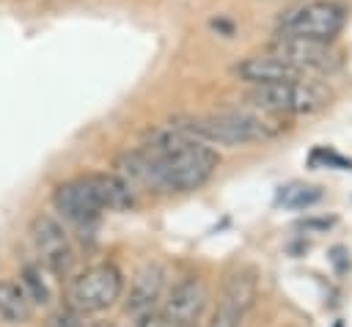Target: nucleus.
Returning a JSON list of instances; mask_svg holds the SVG:
<instances>
[{
    "mask_svg": "<svg viewBox=\"0 0 352 327\" xmlns=\"http://www.w3.org/2000/svg\"><path fill=\"white\" fill-rule=\"evenodd\" d=\"M33 300L22 289V283L14 280H0V319L11 324H22L33 316Z\"/></svg>",
    "mask_w": 352,
    "mask_h": 327,
    "instance_id": "13",
    "label": "nucleus"
},
{
    "mask_svg": "<svg viewBox=\"0 0 352 327\" xmlns=\"http://www.w3.org/2000/svg\"><path fill=\"white\" fill-rule=\"evenodd\" d=\"M22 289L28 291V297L33 300V305H47L50 302V289L44 283V272L41 267L30 264L22 269Z\"/></svg>",
    "mask_w": 352,
    "mask_h": 327,
    "instance_id": "15",
    "label": "nucleus"
},
{
    "mask_svg": "<svg viewBox=\"0 0 352 327\" xmlns=\"http://www.w3.org/2000/svg\"><path fill=\"white\" fill-rule=\"evenodd\" d=\"M206 308V286L201 278H182L160 311V316L173 327H192Z\"/></svg>",
    "mask_w": 352,
    "mask_h": 327,
    "instance_id": "9",
    "label": "nucleus"
},
{
    "mask_svg": "<svg viewBox=\"0 0 352 327\" xmlns=\"http://www.w3.org/2000/svg\"><path fill=\"white\" fill-rule=\"evenodd\" d=\"M165 289V269L160 264H146L135 272L132 286H129V300H126V313L132 316H148L154 313V305L160 302Z\"/></svg>",
    "mask_w": 352,
    "mask_h": 327,
    "instance_id": "10",
    "label": "nucleus"
},
{
    "mask_svg": "<svg viewBox=\"0 0 352 327\" xmlns=\"http://www.w3.org/2000/svg\"><path fill=\"white\" fill-rule=\"evenodd\" d=\"M330 102V93L305 80H280L267 85H253L248 104L270 115H308L322 110Z\"/></svg>",
    "mask_w": 352,
    "mask_h": 327,
    "instance_id": "3",
    "label": "nucleus"
},
{
    "mask_svg": "<svg viewBox=\"0 0 352 327\" xmlns=\"http://www.w3.org/2000/svg\"><path fill=\"white\" fill-rule=\"evenodd\" d=\"M234 74L250 85H267V82H280V80H300V71L289 63H283L278 55H253L242 60Z\"/></svg>",
    "mask_w": 352,
    "mask_h": 327,
    "instance_id": "11",
    "label": "nucleus"
},
{
    "mask_svg": "<svg viewBox=\"0 0 352 327\" xmlns=\"http://www.w3.org/2000/svg\"><path fill=\"white\" fill-rule=\"evenodd\" d=\"M170 126L217 146H248V143H264L280 135V126L258 113H214V115H190L176 118Z\"/></svg>",
    "mask_w": 352,
    "mask_h": 327,
    "instance_id": "2",
    "label": "nucleus"
},
{
    "mask_svg": "<svg viewBox=\"0 0 352 327\" xmlns=\"http://www.w3.org/2000/svg\"><path fill=\"white\" fill-rule=\"evenodd\" d=\"M148 157L157 192H190L209 181L220 157L204 140L168 126L154 129L148 140L140 146Z\"/></svg>",
    "mask_w": 352,
    "mask_h": 327,
    "instance_id": "1",
    "label": "nucleus"
},
{
    "mask_svg": "<svg viewBox=\"0 0 352 327\" xmlns=\"http://www.w3.org/2000/svg\"><path fill=\"white\" fill-rule=\"evenodd\" d=\"M52 206H55V212H60L66 220L80 223V225L96 220V217L104 212L99 173L80 176V179H72V181L58 184L55 192H52Z\"/></svg>",
    "mask_w": 352,
    "mask_h": 327,
    "instance_id": "6",
    "label": "nucleus"
},
{
    "mask_svg": "<svg viewBox=\"0 0 352 327\" xmlns=\"http://www.w3.org/2000/svg\"><path fill=\"white\" fill-rule=\"evenodd\" d=\"M258 297V280H256V272L253 269H239L234 272L226 286H223V300H220V308H228L239 316H245L253 302Z\"/></svg>",
    "mask_w": 352,
    "mask_h": 327,
    "instance_id": "12",
    "label": "nucleus"
},
{
    "mask_svg": "<svg viewBox=\"0 0 352 327\" xmlns=\"http://www.w3.org/2000/svg\"><path fill=\"white\" fill-rule=\"evenodd\" d=\"M344 8L338 3L314 0L300 8H292L278 22V36H300L314 41H333L344 27Z\"/></svg>",
    "mask_w": 352,
    "mask_h": 327,
    "instance_id": "5",
    "label": "nucleus"
},
{
    "mask_svg": "<svg viewBox=\"0 0 352 327\" xmlns=\"http://www.w3.org/2000/svg\"><path fill=\"white\" fill-rule=\"evenodd\" d=\"M124 291V275L113 264H94L77 275L66 289L69 308L80 313H99L110 308Z\"/></svg>",
    "mask_w": 352,
    "mask_h": 327,
    "instance_id": "4",
    "label": "nucleus"
},
{
    "mask_svg": "<svg viewBox=\"0 0 352 327\" xmlns=\"http://www.w3.org/2000/svg\"><path fill=\"white\" fill-rule=\"evenodd\" d=\"M44 327H94V322H88L85 313H80L74 308H60L47 319Z\"/></svg>",
    "mask_w": 352,
    "mask_h": 327,
    "instance_id": "16",
    "label": "nucleus"
},
{
    "mask_svg": "<svg viewBox=\"0 0 352 327\" xmlns=\"http://www.w3.org/2000/svg\"><path fill=\"white\" fill-rule=\"evenodd\" d=\"M319 198H322L319 187H311V184H289V187H283L280 195H278V201H280L283 206H289V209H305V206L316 203Z\"/></svg>",
    "mask_w": 352,
    "mask_h": 327,
    "instance_id": "14",
    "label": "nucleus"
},
{
    "mask_svg": "<svg viewBox=\"0 0 352 327\" xmlns=\"http://www.w3.org/2000/svg\"><path fill=\"white\" fill-rule=\"evenodd\" d=\"M270 52L278 55L283 63L294 66L300 74L330 71L338 63V58L327 47V41H314V38H300V36H278V41L272 44Z\"/></svg>",
    "mask_w": 352,
    "mask_h": 327,
    "instance_id": "8",
    "label": "nucleus"
},
{
    "mask_svg": "<svg viewBox=\"0 0 352 327\" xmlns=\"http://www.w3.org/2000/svg\"><path fill=\"white\" fill-rule=\"evenodd\" d=\"M30 239L41 256V267L52 275H66L74 264V253L63 225L50 214H36L30 223Z\"/></svg>",
    "mask_w": 352,
    "mask_h": 327,
    "instance_id": "7",
    "label": "nucleus"
},
{
    "mask_svg": "<svg viewBox=\"0 0 352 327\" xmlns=\"http://www.w3.org/2000/svg\"><path fill=\"white\" fill-rule=\"evenodd\" d=\"M239 324H242V316H239V313H234V311H228V308H217L214 319H212L206 327H239Z\"/></svg>",
    "mask_w": 352,
    "mask_h": 327,
    "instance_id": "17",
    "label": "nucleus"
}]
</instances>
